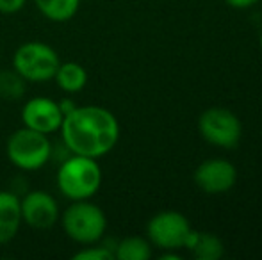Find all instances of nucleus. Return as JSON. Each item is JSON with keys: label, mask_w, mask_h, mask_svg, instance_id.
Wrapping results in <instances>:
<instances>
[{"label": "nucleus", "mask_w": 262, "mask_h": 260, "mask_svg": "<svg viewBox=\"0 0 262 260\" xmlns=\"http://www.w3.org/2000/svg\"><path fill=\"white\" fill-rule=\"evenodd\" d=\"M61 141L75 155L102 159L120 141V122L100 105H77L62 118Z\"/></svg>", "instance_id": "1"}, {"label": "nucleus", "mask_w": 262, "mask_h": 260, "mask_svg": "<svg viewBox=\"0 0 262 260\" xmlns=\"http://www.w3.org/2000/svg\"><path fill=\"white\" fill-rule=\"evenodd\" d=\"M102 168L98 159L72 153L62 162H59L55 184L66 200L79 201L91 200L102 187Z\"/></svg>", "instance_id": "2"}, {"label": "nucleus", "mask_w": 262, "mask_h": 260, "mask_svg": "<svg viewBox=\"0 0 262 260\" xmlns=\"http://www.w3.org/2000/svg\"><path fill=\"white\" fill-rule=\"evenodd\" d=\"M62 232L80 246L100 243L107 230L105 212L91 200L72 201L59 218Z\"/></svg>", "instance_id": "3"}, {"label": "nucleus", "mask_w": 262, "mask_h": 260, "mask_svg": "<svg viewBox=\"0 0 262 260\" xmlns=\"http://www.w3.org/2000/svg\"><path fill=\"white\" fill-rule=\"evenodd\" d=\"M52 141L47 134L27 127L14 130L7 137L6 155L9 162L20 171H38L50 162Z\"/></svg>", "instance_id": "4"}, {"label": "nucleus", "mask_w": 262, "mask_h": 260, "mask_svg": "<svg viewBox=\"0 0 262 260\" xmlns=\"http://www.w3.org/2000/svg\"><path fill=\"white\" fill-rule=\"evenodd\" d=\"M61 64V57L54 46L43 41H25L14 50L13 69H16L27 82H49Z\"/></svg>", "instance_id": "5"}, {"label": "nucleus", "mask_w": 262, "mask_h": 260, "mask_svg": "<svg viewBox=\"0 0 262 260\" xmlns=\"http://www.w3.org/2000/svg\"><path fill=\"white\" fill-rule=\"evenodd\" d=\"M200 135L212 146L230 150L241 141L243 125L235 112L225 107H210L198 118Z\"/></svg>", "instance_id": "6"}, {"label": "nucleus", "mask_w": 262, "mask_h": 260, "mask_svg": "<svg viewBox=\"0 0 262 260\" xmlns=\"http://www.w3.org/2000/svg\"><path fill=\"white\" fill-rule=\"evenodd\" d=\"M191 223L182 212L177 210H162L150 218L146 225V239L152 246L159 250L177 251L184 248L186 239L191 232Z\"/></svg>", "instance_id": "7"}, {"label": "nucleus", "mask_w": 262, "mask_h": 260, "mask_svg": "<svg viewBox=\"0 0 262 260\" xmlns=\"http://www.w3.org/2000/svg\"><path fill=\"white\" fill-rule=\"evenodd\" d=\"M21 221L34 230H49L61 218L57 200L47 191L34 189L20 198Z\"/></svg>", "instance_id": "8"}, {"label": "nucleus", "mask_w": 262, "mask_h": 260, "mask_svg": "<svg viewBox=\"0 0 262 260\" xmlns=\"http://www.w3.org/2000/svg\"><path fill=\"white\" fill-rule=\"evenodd\" d=\"M194 184L207 195L228 193L237 182V170L227 159H207L194 170Z\"/></svg>", "instance_id": "9"}, {"label": "nucleus", "mask_w": 262, "mask_h": 260, "mask_svg": "<svg viewBox=\"0 0 262 260\" xmlns=\"http://www.w3.org/2000/svg\"><path fill=\"white\" fill-rule=\"evenodd\" d=\"M62 112L59 109L57 100L49 97H34L27 100L21 107V123L27 129H32L41 134L59 132L62 123Z\"/></svg>", "instance_id": "10"}, {"label": "nucleus", "mask_w": 262, "mask_h": 260, "mask_svg": "<svg viewBox=\"0 0 262 260\" xmlns=\"http://www.w3.org/2000/svg\"><path fill=\"white\" fill-rule=\"evenodd\" d=\"M21 225L20 196L13 191H0V246L11 243Z\"/></svg>", "instance_id": "11"}, {"label": "nucleus", "mask_w": 262, "mask_h": 260, "mask_svg": "<svg viewBox=\"0 0 262 260\" xmlns=\"http://www.w3.org/2000/svg\"><path fill=\"white\" fill-rule=\"evenodd\" d=\"M54 80L59 89H62L66 94H77L86 87L88 72L82 64L75 63V61H66V63L59 64Z\"/></svg>", "instance_id": "12"}, {"label": "nucleus", "mask_w": 262, "mask_h": 260, "mask_svg": "<svg viewBox=\"0 0 262 260\" xmlns=\"http://www.w3.org/2000/svg\"><path fill=\"white\" fill-rule=\"evenodd\" d=\"M38 11L50 21L64 23L79 13L80 0H34Z\"/></svg>", "instance_id": "13"}, {"label": "nucleus", "mask_w": 262, "mask_h": 260, "mask_svg": "<svg viewBox=\"0 0 262 260\" xmlns=\"http://www.w3.org/2000/svg\"><path fill=\"white\" fill-rule=\"evenodd\" d=\"M152 257V244L139 235L125 237L118 241L114 248V258L118 260H148Z\"/></svg>", "instance_id": "14"}, {"label": "nucleus", "mask_w": 262, "mask_h": 260, "mask_svg": "<svg viewBox=\"0 0 262 260\" xmlns=\"http://www.w3.org/2000/svg\"><path fill=\"white\" fill-rule=\"evenodd\" d=\"M189 251L198 260H220L225 255V246L223 241L214 233L198 232L196 241Z\"/></svg>", "instance_id": "15"}, {"label": "nucleus", "mask_w": 262, "mask_h": 260, "mask_svg": "<svg viewBox=\"0 0 262 260\" xmlns=\"http://www.w3.org/2000/svg\"><path fill=\"white\" fill-rule=\"evenodd\" d=\"M27 89V80L16 69H2L0 72V97L4 100H20Z\"/></svg>", "instance_id": "16"}, {"label": "nucleus", "mask_w": 262, "mask_h": 260, "mask_svg": "<svg viewBox=\"0 0 262 260\" xmlns=\"http://www.w3.org/2000/svg\"><path fill=\"white\" fill-rule=\"evenodd\" d=\"M73 258L75 260H114V253L104 243L102 244L95 243V244L82 246V250L73 253Z\"/></svg>", "instance_id": "17"}, {"label": "nucleus", "mask_w": 262, "mask_h": 260, "mask_svg": "<svg viewBox=\"0 0 262 260\" xmlns=\"http://www.w3.org/2000/svg\"><path fill=\"white\" fill-rule=\"evenodd\" d=\"M27 0H0V13L2 14H14L20 13L25 7Z\"/></svg>", "instance_id": "18"}, {"label": "nucleus", "mask_w": 262, "mask_h": 260, "mask_svg": "<svg viewBox=\"0 0 262 260\" xmlns=\"http://www.w3.org/2000/svg\"><path fill=\"white\" fill-rule=\"evenodd\" d=\"M225 2L230 7H234V9H250L255 4H259L260 0H225Z\"/></svg>", "instance_id": "19"}, {"label": "nucleus", "mask_w": 262, "mask_h": 260, "mask_svg": "<svg viewBox=\"0 0 262 260\" xmlns=\"http://www.w3.org/2000/svg\"><path fill=\"white\" fill-rule=\"evenodd\" d=\"M57 104H59V109H61L62 116L70 114V112H72L73 109L77 107L75 100H73V98H70V97H64V98H61V100H59Z\"/></svg>", "instance_id": "20"}, {"label": "nucleus", "mask_w": 262, "mask_h": 260, "mask_svg": "<svg viewBox=\"0 0 262 260\" xmlns=\"http://www.w3.org/2000/svg\"><path fill=\"white\" fill-rule=\"evenodd\" d=\"M259 45H260V49H262V31H260V36H259Z\"/></svg>", "instance_id": "21"}]
</instances>
